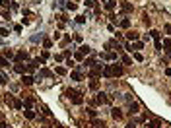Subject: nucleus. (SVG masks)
<instances>
[{
  "label": "nucleus",
  "mask_w": 171,
  "mask_h": 128,
  "mask_svg": "<svg viewBox=\"0 0 171 128\" xmlns=\"http://www.w3.org/2000/svg\"><path fill=\"white\" fill-rule=\"evenodd\" d=\"M163 29H165L167 35H171V23H165V27H163Z\"/></svg>",
  "instance_id": "obj_42"
},
{
  "label": "nucleus",
  "mask_w": 171,
  "mask_h": 128,
  "mask_svg": "<svg viewBox=\"0 0 171 128\" xmlns=\"http://www.w3.org/2000/svg\"><path fill=\"white\" fill-rule=\"evenodd\" d=\"M14 60H16L18 64H22V62H25V60H29V55L25 52V50H19V52H16Z\"/></svg>",
  "instance_id": "obj_5"
},
{
  "label": "nucleus",
  "mask_w": 171,
  "mask_h": 128,
  "mask_svg": "<svg viewBox=\"0 0 171 128\" xmlns=\"http://www.w3.org/2000/svg\"><path fill=\"white\" fill-rule=\"evenodd\" d=\"M0 128H8V124H6V122H0Z\"/></svg>",
  "instance_id": "obj_46"
},
{
  "label": "nucleus",
  "mask_w": 171,
  "mask_h": 128,
  "mask_svg": "<svg viewBox=\"0 0 171 128\" xmlns=\"http://www.w3.org/2000/svg\"><path fill=\"white\" fill-rule=\"evenodd\" d=\"M0 83H2V86L8 83V76H6V74H0Z\"/></svg>",
  "instance_id": "obj_32"
},
{
  "label": "nucleus",
  "mask_w": 171,
  "mask_h": 128,
  "mask_svg": "<svg viewBox=\"0 0 171 128\" xmlns=\"http://www.w3.org/2000/svg\"><path fill=\"white\" fill-rule=\"evenodd\" d=\"M66 8H68V10H72V12H74V10L78 8V6H76L74 2H68V4H66Z\"/></svg>",
  "instance_id": "obj_38"
},
{
  "label": "nucleus",
  "mask_w": 171,
  "mask_h": 128,
  "mask_svg": "<svg viewBox=\"0 0 171 128\" xmlns=\"http://www.w3.org/2000/svg\"><path fill=\"white\" fill-rule=\"evenodd\" d=\"M111 114H113V119H115V120H120V119H123V111H120L119 107H113V109H111Z\"/></svg>",
  "instance_id": "obj_10"
},
{
  "label": "nucleus",
  "mask_w": 171,
  "mask_h": 128,
  "mask_svg": "<svg viewBox=\"0 0 171 128\" xmlns=\"http://www.w3.org/2000/svg\"><path fill=\"white\" fill-rule=\"evenodd\" d=\"M0 6H2V8H10L12 2H10V0H0Z\"/></svg>",
  "instance_id": "obj_31"
},
{
  "label": "nucleus",
  "mask_w": 171,
  "mask_h": 128,
  "mask_svg": "<svg viewBox=\"0 0 171 128\" xmlns=\"http://www.w3.org/2000/svg\"><path fill=\"white\" fill-rule=\"evenodd\" d=\"M43 39H45V35H43V33H39V35H33V37H31V41H33V43L43 41Z\"/></svg>",
  "instance_id": "obj_29"
},
{
  "label": "nucleus",
  "mask_w": 171,
  "mask_h": 128,
  "mask_svg": "<svg viewBox=\"0 0 171 128\" xmlns=\"http://www.w3.org/2000/svg\"><path fill=\"white\" fill-rule=\"evenodd\" d=\"M132 56H134V60H144V56L140 55L138 50H134V55H132Z\"/></svg>",
  "instance_id": "obj_33"
},
{
  "label": "nucleus",
  "mask_w": 171,
  "mask_h": 128,
  "mask_svg": "<svg viewBox=\"0 0 171 128\" xmlns=\"http://www.w3.org/2000/svg\"><path fill=\"white\" fill-rule=\"evenodd\" d=\"M23 116H25V119H29V120H33V119H35V113H33L31 109H25V111H23Z\"/></svg>",
  "instance_id": "obj_20"
},
{
  "label": "nucleus",
  "mask_w": 171,
  "mask_h": 128,
  "mask_svg": "<svg viewBox=\"0 0 171 128\" xmlns=\"http://www.w3.org/2000/svg\"><path fill=\"white\" fill-rule=\"evenodd\" d=\"M123 62H125V64H132V58L126 56V55H123Z\"/></svg>",
  "instance_id": "obj_36"
},
{
  "label": "nucleus",
  "mask_w": 171,
  "mask_h": 128,
  "mask_svg": "<svg viewBox=\"0 0 171 128\" xmlns=\"http://www.w3.org/2000/svg\"><path fill=\"white\" fill-rule=\"evenodd\" d=\"M119 27H123V29H128L130 27V19L128 18H123V19H119V23H117Z\"/></svg>",
  "instance_id": "obj_14"
},
{
  "label": "nucleus",
  "mask_w": 171,
  "mask_h": 128,
  "mask_svg": "<svg viewBox=\"0 0 171 128\" xmlns=\"http://www.w3.org/2000/svg\"><path fill=\"white\" fill-rule=\"evenodd\" d=\"M84 64H86V66H88V68H93V66H95V58H86V60H84Z\"/></svg>",
  "instance_id": "obj_22"
},
{
  "label": "nucleus",
  "mask_w": 171,
  "mask_h": 128,
  "mask_svg": "<svg viewBox=\"0 0 171 128\" xmlns=\"http://www.w3.org/2000/svg\"><path fill=\"white\" fill-rule=\"evenodd\" d=\"M80 52H82L84 56L89 55V52H92V47H89V45H82V47H80Z\"/></svg>",
  "instance_id": "obj_19"
},
{
  "label": "nucleus",
  "mask_w": 171,
  "mask_h": 128,
  "mask_svg": "<svg viewBox=\"0 0 171 128\" xmlns=\"http://www.w3.org/2000/svg\"><path fill=\"white\" fill-rule=\"evenodd\" d=\"M101 58H105V60H117V52L107 50V52H103V55H101Z\"/></svg>",
  "instance_id": "obj_12"
},
{
  "label": "nucleus",
  "mask_w": 171,
  "mask_h": 128,
  "mask_svg": "<svg viewBox=\"0 0 171 128\" xmlns=\"http://www.w3.org/2000/svg\"><path fill=\"white\" fill-rule=\"evenodd\" d=\"M2 14V18H6V19H10V12H0Z\"/></svg>",
  "instance_id": "obj_44"
},
{
  "label": "nucleus",
  "mask_w": 171,
  "mask_h": 128,
  "mask_svg": "<svg viewBox=\"0 0 171 128\" xmlns=\"http://www.w3.org/2000/svg\"><path fill=\"white\" fill-rule=\"evenodd\" d=\"M138 37H140V33H136V31H128V33H126V39H128L130 43H132V41H138Z\"/></svg>",
  "instance_id": "obj_16"
},
{
  "label": "nucleus",
  "mask_w": 171,
  "mask_h": 128,
  "mask_svg": "<svg viewBox=\"0 0 171 128\" xmlns=\"http://www.w3.org/2000/svg\"><path fill=\"white\" fill-rule=\"evenodd\" d=\"M103 68H105L103 64H95V66L89 70L88 76H89V78H99V76H103Z\"/></svg>",
  "instance_id": "obj_3"
},
{
  "label": "nucleus",
  "mask_w": 171,
  "mask_h": 128,
  "mask_svg": "<svg viewBox=\"0 0 171 128\" xmlns=\"http://www.w3.org/2000/svg\"><path fill=\"white\" fill-rule=\"evenodd\" d=\"M150 37L156 39V41H159V31H157V29H152V31H150Z\"/></svg>",
  "instance_id": "obj_26"
},
{
  "label": "nucleus",
  "mask_w": 171,
  "mask_h": 128,
  "mask_svg": "<svg viewBox=\"0 0 171 128\" xmlns=\"http://www.w3.org/2000/svg\"><path fill=\"white\" fill-rule=\"evenodd\" d=\"M4 56H6V58H14V50H12V49H4Z\"/></svg>",
  "instance_id": "obj_25"
},
{
  "label": "nucleus",
  "mask_w": 171,
  "mask_h": 128,
  "mask_svg": "<svg viewBox=\"0 0 171 128\" xmlns=\"http://www.w3.org/2000/svg\"><path fill=\"white\" fill-rule=\"evenodd\" d=\"M70 78L74 80V82H82V80H84V76H82V72H80V70H76V72H72V74H70Z\"/></svg>",
  "instance_id": "obj_17"
},
{
  "label": "nucleus",
  "mask_w": 171,
  "mask_h": 128,
  "mask_svg": "<svg viewBox=\"0 0 171 128\" xmlns=\"http://www.w3.org/2000/svg\"><path fill=\"white\" fill-rule=\"evenodd\" d=\"M123 66L120 64H107L105 68H103V76L105 78H119V76H123Z\"/></svg>",
  "instance_id": "obj_1"
},
{
  "label": "nucleus",
  "mask_w": 171,
  "mask_h": 128,
  "mask_svg": "<svg viewBox=\"0 0 171 128\" xmlns=\"http://www.w3.org/2000/svg\"><path fill=\"white\" fill-rule=\"evenodd\" d=\"M140 111V105L136 103V101H130V105H128V114L132 116V114H136Z\"/></svg>",
  "instance_id": "obj_8"
},
{
  "label": "nucleus",
  "mask_w": 171,
  "mask_h": 128,
  "mask_svg": "<svg viewBox=\"0 0 171 128\" xmlns=\"http://www.w3.org/2000/svg\"><path fill=\"white\" fill-rule=\"evenodd\" d=\"M120 10H123L125 14H130L134 10V6H132V2H120Z\"/></svg>",
  "instance_id": "obj_9"
},
{
  "label": "nucleus",
  "mask_w": 171,
  "mask_h": 128,
  "mask_svg": "<svg viewBox=\"0 0 171 128\" xmlns=\"http://www.w3.org/2000/svg\"><path fill=\"white\" fill-rule=\"evenodd\" d=\"M126 128H136V122H128V124H126Z\"/></svg>",
  "instance_id": "obj_45"
},
{
  "label": "nucleus",
  "mask_w": 171,
  "mask_h": 128,
  "mask_svg": "<svg viewBox=\"0 0 171 128\" xmlns=\"http://www.w3.org/2000/svg\"><path fill=\"white\" fill-rule=\"evenodd\" d=\"M56 74H60V76H64V74H66V68H62V66H58V68H56Z\"/></svg>",
  "instance_id": "obj_40"
},
{
  "label": "nucleus",
  "mask_w": 171,
  "mask_h": 128,
  "mask_svg": "<svg viewBox=\"0 0 171 128\" xmlns=\"http://www.w3.org/2000/svg\"><path fill=\"white\" fill-rule=\"evenodd\" d=\"M148 128H162V120H159V119H152L148 122Z\"/></svg>",
  "instance_id": "obj_15"
},
{
  "label": "nucleus",
  "mask_w": 171,
  "mask_h": 128,
  "mask_svg": "<svg viewBox=\"0 0 171 128\" xmlns=\"http://www.w3.org/2000/svg\"><path fill=\"white\" fill-rule=\"evenodd\" d=\"M41 76H45V78H49V76H53L49 70H41Z\"/></svg>",
  "instance_id": "obj_43"
},
{
  "label": "nucleus",
  "mask_w": 171,
  "mask_h": 128,
  "mask_svg": "<svg viewBox=\"0 0 171 128\" xmlns=\"http://www.w3.org/2000/svg\"><path fill=\"white\" fill-rule=\"evenodd\" d=\"M86 113H88L89 116H92V119H95V116H97V113H95L93 109H86Z\"/></svg>",
  "instance_id": "obj_35"
},
{
  "label": "nucleus",
  "mask_w": 171,
  "mask_h": 128,
  "mask_svg": "<svg viewBox=\"0 0 171 128\" xmlns=\"http://www.w3.org/2000/svg\"><path fill=\"white\" fill-rule=\"evenodd\" d=\"M89 89H93V91H97V89H99V82H97L95 78L89 80Z\"/></svg>",
  "instance_id": "obj_18"
},
{
  "label": "nucleus",
  "mask_w": 171,
  "mask_h": 128,
  "mask_svg": "<svg viewBox=\"0 0 171 128\" xmlns=\"http://www.w3.org/2000/svg\"><path fill=\"white\" fill-rule=\"evenodd\" d=\"M76 60H80V62H82V60H84V55H82V52H80V50H78V52H76Z\"/></svg>",
  "instance_id": "obj_41"
},
{
  "label": "nucleus",
  "mask_w": 171,
  "mask_h": 128,
  "mask_svg": "<svg viewBox=\"0 0 171 128\" xmlns=\"http://www.w3.org/2000/svg\"><path fill=\"white\" fill-rule=\"evenodd\" d=\"M97 103V105H105V103H109V95H107V93H103V91H97L95 93V99H93Z\"/></svg>",
  "instance_id": "obj_4"
},
{
  "label": "nucleus",
  "mask_w": 171,
  "mask_h": 128,
  "mask_svg": "<svg viewBox=\"0 0 171 128\" xmlns=\"http://www.w3.org/2000/svg\"><path fill=\"white\" fill-rule=\"evenodd\" d=\"M144 23H146L148 27H150V23H152V19H150V16H148V14H144Z\"/></svg>",
  "instance_id": "obj_37"
},
{
  "label": "nucleus",
  "mask_w": 171,
  "mask_h": 128,
  "mask_svg": "<svg viewBox=\"0 0 171 128\" xmlns=\"http://www.w3.org/2000/svg\"><path fill=\"white\" fill-rule=\"evenodd\" d=\"M43 47H45V49H51L53 41H51V39H43Z\"/></svg>",
  "instance_id": "obj_30"
},
{
  "label": "nucleus",
  "mask_w": 171,
  "mask_h": 128,
  "mask_svg": "<svg viewBox=\"0 0 171 128\" xmlns=\"http://www.w3.org/2000/svg\"><path fill=\"white\" fill-rule=\"evenodd\" d=\"M115 6H117V0H107V2H105V8L109 10V12H111Z\"/></svg>",
  "instance_id": "obj_21"
},
{
  "label": "nucleus",
  "mask_w": 171,
  "mask_h": 128,
  "mask_svg": "<svg viewBox=\"0 0 171 128\" xmlns=\"http://www.w3.org/2000/svg\"><path fill=\"white\" fill-rule=\"evenodd\" d=\"M162 47H165V50H167V49H171V37H165V39H163Z\"/></svg>",
  "instance_id": "obj_24"
},
{
  "label": "nucleus",
  "mask_w": 171,
  "mask_h": 128,
  "mask_svg": "<svg viewBox=\"0 0 171 128\" xmlns=\"http://www.w3.org/2000/svg\"><path fill=\"white\" fill-rule=\"evenodd\" d=\"M22 107H23V103H22L19 99H16V97H14V109H16V111H19Z\"/></svg>",
  "instance_id": "obj_28"
},
{
  "label": "nucleus",
  "mask_w": 171,
  "mask_h": 128,
  "mask_svg": "<svg viewBox=\"0 0 171 128\" xmlns=\"http://www.w3.org/2000/svg\"><path fill=\"white\" fill-rule=\"evenodd\" d=\"M66 97H68L74 105H82L84 103V97H82V93H80L78 89H66Z\"/></svg>",
  "instance_id": "obj_2"
},
{
  "label": "nucleus",
  "mask_w": 171,
  "mask_h": 128,
  "mask_svg": "<svg viewBox=\"0 0 171 128\" xmlns=\"http://www.w3.org/2000/svg\"><path fill=\"white\" fill-rule=\"evenodd\" d=\"M105 49H109V50L115 49V50H119V52H120V50H123V47L119 45V41H117V39H113V41H107V43H105Z\"/></svg>",
  "instance_id": "obj_6"
},
{
  "label": "nucleus",
  "mask_w": 171,
  "mask_h": 128,
  "mask_svg": "<svg viewBox=\"0 0 171 128\" xmlns=\"http://www.w3.org/2000/svg\"><path fill=\"white\" fill-rule=\"evenodd\" d=\"M14 70H16L18 74H22V76H23V74L27 72V64H16V66H14Z\"/></svg>",
  "instance_id": "obj_13"
},
{
  "label": "nucleus",
  "mask_w": 171,
  "mask_h": 128,
  "mask_svg": "<svg viewBox=\"0 0 171 128\" xmlns=\"http://www.w3.org/2000/svg\"><path fill=\"white\" fill-rule=\"evenodd\" d=\"M165 74H167V76H171V68H167V70H165Z\"/></svg>",
  "instance_id": "obj_47"
},
{
  "label": "nucleus",
  "mask_w": 171,
  "mask_h": 128,
  "mask_svg": "<svg viewBox=\"0 0 171 128\" xmlns=\"http://www.w3.org/2000/svg\"><path fill=\"white\" fill-rule=\"evenodd\" d=\"M8 29H6V27H0V37H8Z\"/></svg>",
  "instance_id": "obj_34"
},
{
  "label": "nucleus",
  "mask_w": 171,
  "mask_h": 128,
  "mask_svg": "<svg viewBox=\"0 0 171 128\" xmlns=\"http://www.w3.org/2000/svg\"><path fill=\"white\" fill-rule=\"evenodd\" d=\"M76 22H78V23H86V16H76Z\"/></svg>",
  "instance_id": "obj_39"
},
{
  "label": "nucleus",
  "mask_w": 171,
  "mask_h": 128,
  "mask_svg": "<svg viewBox=\"0 0 171 128\" xmlns=\"http://www.w3.org/2000/svg\"><path fill=\"white\" fill-rule=\"evenodd\" d=\"M140 49H144V43L134 41V43H132V52H134V50H140Z\"/></svg>",
  "instance_id": "obj_23"
},
{
  "label": "nucleus",
  "mask_w": 171,
  "mask_h": 128,
  "mask_svg": "<svg viewBox=\"0 0 171 128\" xmlns=\"http://www.w3.org/2000/svg\"><path fill=\"white\" fill-rule=\"evenodd\" d=\"M0 68H8V58L6 56H0Z\"/></svg>",
  "instance_id": "obj_27"
},
{
  "label": "nucleus",
  "mask_w": 171,
  "mask_h": 128,
  "mask_svg": "<svg viewBox=\"0 0 171 128\" xmlns=\"http://www.w3.org/2000/svg\"><path fill=\"white\" fill-rule=\"evenodd\" d=\"M33 82H35V78H33V76H25V74L22 76V86H31Z\"/></svg>",
  "instance_id": "obj_11"
},
{
  "label": "nucleus",
  "mask_w": 171,
  "mask_h": 128,
  "mask_svg": "<svg viewBox=\"0 0 171 128\" xmlns=\"http://www.w3.org/2000/svg\"><path fill=\"white\" fill-rule=\"evenodd\" d=\"M22 99H23V105L27 107V109H31V105L35 103V99H33L31 95H27V93H23V95H22Z\"/></svg>",
  "instance_id": "obj_7"
},
{
  "label": "nucleus",
  "mask_w": 171,
  "mask_h": 128,
  "mask_svg": "<svg viewBox=\"0 0 171 128\" xmlns=\"http://www.w3.org/2000/svg\"><path fill=\"white\" fill-rule=\"evenodd\" d=\"M101 2H107V0H101Z\"/></svg>",
  "instance_id": "obj_48"
}]
</instances>
